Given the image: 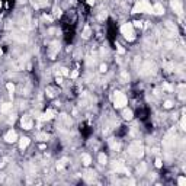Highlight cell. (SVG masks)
<instances>
[{"label": "cell", "instance_id": "obj_1", "mask_svg": "<svg viewBox=\"0 0 186 186\" xmlns=\"http://www.w3.org/2000/svg\"><path fill=\"white\" fill-rule=\"evenodd\" d=\"M151 4L148 0H140L138 3L134 6L132 13H151Z\"/></svg>", "mask_w": 186, "mask_h": 186}, {"label": "cell", "instance_id": "obj_2", "mask_svg": "<svg viewBox=\"0 0 186 186\" xmlns=\"http://www.w3.org/2000/svg\"><path fill=\"white\" fill-rule=\"evenodd\" d=\"M121 32H122V35L125 36V39H128V41H134V39H135V32H134L132 23H125V25H122Z\"/></svg>", "mask_w": 186, "mask_h": 186}, {"label": "cell", "instance_id": "obj_3", "mask_svg": "<svg viewBox=\"0 0 186 186\" xmlns=\"http://www.w3.org/2000/svg\"><path fill=\"white\" fill-rule=\"evenodd\" d=\"M126 102H128V99H126V96L124 95L122 92H116L114 96V106L115 108H124L126 105Z\"/></svg>", "mask_w": 186, "mask_h": 186}, {"label": "cell", "instance_id": "obj_4", "mask_svg": "<svg viewBox=\"0 0 186 186\" xmlns=\"http://www.w3.org/2000/svg\"><path fill=\"white\" fill-rule=\"evenodd\" d=\"M129 154L132 156H137V157H142L144 156V148H142L141 142L140 141H135L129 145Z\"/></svg>", "mask_w": 186, "mask_h": 186}, {"label": "cell", "instance_id": "obj_5", "mask_svg": "<svg viewBox=\"0 0 186 186\" xmlns=\"http://www.w3.org/2000/svg\"><path fill=\"white\" fill-rule=\"evenodd\" d=\"M20 125H22L23 129H32V126H34V121L31 119V116H23L22 121H20Z\"/></svg>", "mask_w": 186, "mask_h": 186}, {"label": "cell", "instance_id": "obj_6", "mask_svg": "<svg viewBox=\"0 0 186 186\" xmlns=\"http://www.w3.org/2000/svg\"><path fill=\"white\" fill-rule=\"evenodd\" d=\"M4 141H6V142H15V141H18V134H16L13 129H10L9 132H6V135H4Z\"/></svg>", "mask_w": 186, "mask_h": 186}, {"label": "cell", "instance_id": "obj_7", "mask_svg": "<svg viewBox=\"0 0 186 186\" xmlns=\"http://www.w3.org/2000/svg\"><path fill=\"white\" fill-rule=\"evenodd\" d=\"M172 7H173V10L177 13V15H182V13H183V9H182V3H180V0H172Z\"/></svg>", "mask_w": 186, "mask_h": 186}, {"label": "cell", "instance_id": "obj_8", "mask_svg": "<svg viewBox=\"0 0 186 186\" xmlns=\"http://www.w3.org/2000/svg\"><path fill=\"white\" fill-rule=\"evenodd\" d=\"M54 115H55V112H54L52 109H47L39 118H41L42 121H51V119L54 118Z\"/></svg>", "mask_w": 186, "mask_h": 186}, {"label": "cell", "instance_id": "obj_9", "mask_svg": "<svg viewBox=\"0 0 186 186\" xmlns=\"http://www.w3.org/2000/svg\"><path fill=\"white\" fill-rule=\"evenodd\" d=\"M151 13H154V15H163L164 13V7L161 6L160 3L154 4V6L151 7Z\"/></svg>", "mask_w": 186, "mask_h": 186}, {"label": "cell", "instance_id": "obj_10", "mask_svg": "<svg viewBox=\"0 0 186 186\" xmlns=\"http://www.w3.org/2000/svg\"><path fill=\"white\" fill-rule=\"evenodd\" d=\"M29 142H31V140H29L28 137H23V138H20V142H19L20 150H25V148L29 145Z\"/></svg>", "mask_w": 186, "mask_h": 186}, {"label": "cell", "instance_id": "obj_11", "mask_svg": "<svg viewBox=\"0 0 186 186\" xmlns=\"http://www.w3.org/2000/svg\"><path fill=\"white\" fill-rule=\"evenodd\" d=\"M10 109H12V103H10V102H7V103H3V105H2V108H0V112H2V114H6V112H9Z\"/></svg>", "mask_w": 186, "mask_h": 186}, {"label": "cell", "instance_id": "obj_12", "mask_svg": "<svg viewBox=\"0 0 186 186\" xmlns=\"http://www.w3.org/2000/svg\"><path fill=\"white\" fill-rule=\"evenodd\" d=\"M82 160H83V164H84V166H89V164L92 163V157L89 154H83L82 156Z\"/></svg>", "mask_w": 186, "mask_h": 186}, {"label": "cell", "instance_id": "obj_13", "mask_svg": "<svg viewBox=\"0 0 186 186\" xmlns=\"http://www.w3.org/2000/svg\"><path fill=\"white\" fill-rule=\"evenodd\" d=\"M122 116H124V119H126V121H129V119H132V110H129V109H126V110H124V114H122Z\"/></svg>", "mask_w": 186, "mask_h": 186}, {"label": "cell", "instance_id": "obj_14", "mask_svg": "<svg viewBox=\"0 0 186 186\" xmlns=\"http://www.w3.org/2000/svg\"><path fill=\"white\" fill-rule=\"evenodd\" d=\"M83 38H84V39H87L89 38V36H90V28H89V26H86V28H84V31H83Z\"/></svg>", "mask_w": 186, "mask_h": 186}, {"label": "cell", "instance_id": "obj_15", "mask_svg": "<svg viewBox=\"0 0 186 186\" xmlns=\"http://www.w3.org/2000/svg\"><path fill=\"white\" fill-rule=\"evenodd\" d=\"M6 89L9 90L10 95H12L13 92H15V84H13V83H7V84H6Z\"/></svg>", "mask_w": 186, "mask_h": 186}, {"label": "cell", "instance_id": "obj_16", "mask_svg": "<svg viewBox=\"0 0 186 186\" xmlns=\"http://www.w3.org/2000/svg\"><path fill=\"white\" fill-rule=\"evenodd\" d=\"M36 138H38L39 141H47L48 135H47V134H38V135H36Z\"/></svg>", "mask_w": 186, "mask_h": 186}, {"label": "cell", "instance_id": "obj_17", "mask_svg": "<svg viewBox=\"0 0 186 186\" xmlns=\"http://www.w3.org/2000/svg\"><path fill=\"white\" fill-rule=\"evenodd\" d=\"M99 163H100V164L106 163V156H105V154H99Z\"/></svg>", "mask_w": 186, "mask_h": 186}, {"label": "cell", "instance_id": "obj_18", "mask_svg": "<svg viewBox=\"0 0 186 186\" xmlns=\"http://www.w3.org/2000/svg\"><path fill=\"white\" fill-rule=\"evenodd\" d=\"M172 106H173V102H170V100H166V102H164V108H166V109H170Z\"/></svg>", "mask_w": 186, "mask_h": 186}, {"label": "cell", "instance_id": "obj_19", "mask_svg": "<svg viewBox=\"0 0 186 186\" xmlns=\"http://www.w3.org/2000/svg\"><path fill=\"white\" fill-rule=\"evenodd\" d=\"M180 126H182V129H186V121H185V116H182V119H180Z\"/></svg>", "mask_w": 186, "mask_h": 186}, {"label": "cell", "instance_id": "obj_20", "mask_svg": "<svg viewBox=\"0 0 186 186\" xmlns=\"http://www.w3.org/2000/svg\"><path fill=\"white\" fill-rule=\"evenodd\" d=\"M179 185H180V186H185V185H186V179H185L183 176L179 177Z\"/></svg>", "mask_w": 186, "mask_h": 186}, {"label": "cell", "instance_id": "obj_21", "mask_svg": "<svg viewBox=\"0 0 186 186\" xmlns=\"http://www.w3.org/2000/svg\"><path fill=\"white\" fill-rule=\"evenodd\" d=\"M163 87L166 89V90H169V92H172V90H173V87H172L170 84H167V83H164V84H163Z\"/></svg>", "mask_w": 186, "mask_h": 186}, {"label": "cell", "instance_id": "obj_22", "mask_svg": "<svg viewBox=\"0 0 186 186\" xmlns=\"http://www.w3.org/2000/svg\"><path fill=\"white\" fill-rule=\"evenodd\" d=\"M61 74H63V76H68V70H67L66 67H63V68H61Z\"/></svg>", "mask_w": 186, "mask_h": 186}, {"label": "cell", "instance_id": "obj_23", "mask_svg": "<svg viewBox=\"0 0 186 186\" xmlns=\"http://www.w3.org/2000/svg\"><path fill=\"white\" fill-rule=\"evenodd\" d=\"M54 15H55V16H60V15H61V10L57 9V7H54Z\"/></svg>", "mask_w": 186, "mask_h": 186}, {"label": "cell", "instance_id": "obj_24", "mask_svg": "<svg viewBox=\"0 0 186 186\" xmlns=\"http://www.w3.org/2000/svg\"><path fill=\"white\" fill-rule=\"evenodd\" d=\"M132 26H137V28H141V26H142V23H141V22H138V20H135V22L132 23Z\"/></svg>", "mask_w": 186, "mask_h": 186}, {"label": "cell", "instance_id": "obj_25", "mask_svg": "<svg viewBox=\"0 0 186 186\" xmlns=\"http://www.w3.org/2000/svg\"><path fill=\"white\" fill-rule=\"evenodd\" d=\"M145 170V166H144V164H141V166H138V172H140V173H142V172H144Z\"/></svg>", "mask_w": 186, "mask_h": 186}, {"label": "cell", "instance_id": "obj_26", "mask_svg": "<svg viewBox=\"0 0 186 186\" xmlns=\"http://www.w3.org/2000/svg\"><path fill=\"white\" fill-rule=\"evenodd\" d=\"M116 47H118V52H119V54H124V52H125V50H124L122 47H119V45H116Z\"/></svg>", "mask_w": 186, "mask_h": 186}, {"label": "cell", "instance_id": "obj_27", "mask_svg": "<svg viewBox=\"0 0 186 186\" xmlns=\"http://www.w3.org/2000/svg\"><path fill=\"white\" fill-rule=\"evenodd\" d=\"M77 76H79V71H73L71 73V79H76Z\"/></svg>", "mask_w": 186, "mask_h": 186}, {"label": "cell", "instance_id": "obj_28", "mask_svg": "<svg viewBox=\"0 0 186 186\" xmlns=\"http://www.w3.org/2000/svg\"><path fill=\"white\" fill-rule=\"evenodd\" d=\"M55 80H57L58 84H61V83H63V79H61V77H58V76H57V79H55Z\"/></svg>", "mask_w": 186, "mask_h": 186}, {"label": "cell", "instance_id": "obj_29", "mask_svg": "<svg viewBox=\"0 0 186 186\" xmlns=\"http://www.w3.org/2000/svg\"><path fill=\"white\" fill-rule=\"evenodd\" d=\"M156 166H157V167H161V160H156Z\"/></svg>", "mask_w": 186, "mask_h": 186}, {"label": "cell", "instance_id": "obj_30", "mask_svg": "<svg viewBox=\"0 0 186 186\" xmlns=\"http://www.w3.org/2000/svg\"><path fill=\"white\" fill-rule=\"evenodd\" d=\"M100 71H106V66H105V64L100 67Z\"/></svg>", "mask_w": 186, "mask_h": 186}, {"label": "cell", "instance_id": "obj_31", "mask_svg": "<svg viewBox=\"0 0 186 186\" xmlns=\"http://www.w3.org/2000/svg\"><path fill=\"white\" fill-rule=\"evenodd\" d=\"M87 3L89 4H93V3H95V0H87Z\"/></svg>", "mask_w": 186, "mask_h": 186}, {"label": "cell", "instance_id": "obj_32", "mask_svg": "<svg viewBox=\"0 0 186 186\" xmlns=\"http://www.w3.org/2000/svg\"><path fill=\"white\" fill-rule=\"evenodd\" d=\"M0 57H2V48H0Z\"/></svg>", "mask_w": 186, "mask_h": 186}, {"label": "cell", "instance_id": "obj_33", "mask_svg": "<svg viewBox=\"0 0 186 186\" xmlns=\"http://www.w3.org/2000/svg\"><path fill=\"white\" fill-rule=\"evenodd\" d=\"M0 7H2V2H0Z\"/></svg>", "mask_w": 186, "mask_h": 186}]
</instances>
